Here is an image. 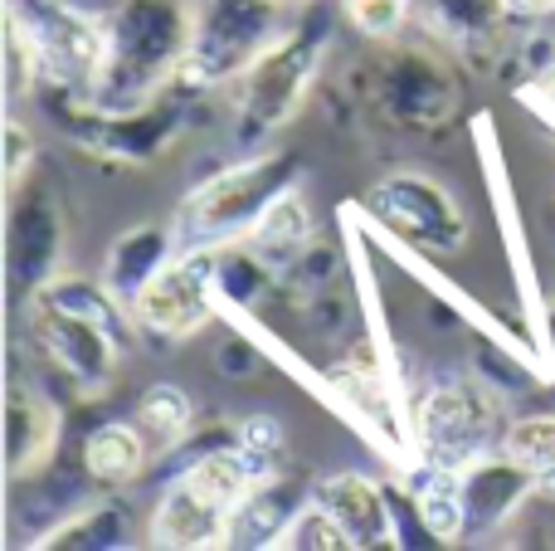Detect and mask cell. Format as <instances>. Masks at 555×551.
I'll return each instance as SVG.
<instances>
[{
  "label": "cell",
  "mask_w": 555,
  "mask_h": 551,
  "mask_svg": "<svg viewBox=\"0 0 555 551\" xmlns=\"http://www.w3.org/2000/svg\"><path fill=\"white\" fill-rule=\"evenodd\" d=\"M317 503L332 508V517L351 533L356 547H380L395 537L390 503H385L380 488L361 474H332L322 488H317Z\"/></svg>",
  "instance_id": "obj_4"
},
{
  "label": "cell",
  "mask_w": 555,
  "mask_h": 551,
  "mask_svg": "<svg viewBox=\"0 0 555 551\" xmlns=\"http://www.w3.org/2000/svg\"><path fill=\"white\" fill-rule=\"evenodd\" d=\"M312 74H317V54H307L302 44L273 49V54L259 59L249 74V103H244L249 117L259 127H278L297 107V98H302V88Z\"/></svg>",
  "instance_id": "obj_3"
},
{
  "label": "cell",
  "mask_w": 555,
  "mask_h": 551,
  "mask_svg": "<svg viewBox=\"0 0 555 551\" xmlns=\"http://www.w3.org/2000/svg\"><path fill=\"white\" fill-rule=\"evenodd\" d=\"M507 10H517V15H546V10H555V0H507Z\"/></svg>",
  "instance_id": "obj_17"
},
{
  "label": "cell",
  "mask_w": 555,
  "mask_h": 551,
  "mask_svg": "<svg viewBox=\"0 0 555 551\" xmlns=\"http://www.w3.org/2000/svg\"><path fill=\"white\" fill-rule=\"evenodd\" d=\"M420 425H424V439L434 445V454H439V464H449L453 454L478 445L482 430H488V415L468 400V390H439L434 400H424Z\"/></svg>",
  "instance_id": "obj_6"
},
{
  "label": "cell",
  "mask_w": 555,
  "mask_h": 551,
  "mask_svg": "<svg viewBox=\"0 0 555 551\" xmlns=\"http://www.w3.org/2000/svg\"><path fill=\"white\" fill-rule=\"evenodd\" d=\"M502 459L521 474H541V469H555V415H531L517 420L502 439Z\"/></svg>",
  "instance_id": "obj_11"
},
{
  "label": "cell",
  "mask_w": 555,
  "mask_h": 551,
  "mask_svg": "<svg viewBox=\"0 0 555 551\" xmlns=\"http://www.w3.org/2000/svg\"><path fill=\"white\" fill-rule=\"evenodd\" d=\"M29 162H35V142H29V132L20 123L5 127V176L10 181H25Z\"/></svg>",
  "instance_id": "obj_16"
},
{
  "label": "cell",
  "mask_w": 555,
  "mask_h": 551,
  "mask_svg": "<svg viewBox=\"0 0 555 551\" xmlns=\"http://www.w3.org/2000/svg\"><path fill=\"white\" fill-rule=\"evenodd\" d=\"M137 415L156 435V445H171V439H181L191 430V400L176 386H152L142 396V406H137Z\"/></svg>",
  "instance_id": "obj_13"
},
{
  "label": "cell",
  "mask_w": 555,
  "mask_h": 551,
  "mask_svg": "<svg viewBox=\"0 0 555 551\" xmlns=\"http://www.w3.org/2000/svg\"><path fill=\"white\" fill-rule=\"evenodd\" d=\"M307 234H312V220H307L302 201H297V191H283L269 210L259 215V225H254V240H259L263 254H273V259H283V254L302 249Z\"/></svg>",
  "instance_id": "obj_10"
},
{
  "label": "cell",
  "mask_w": 555,
  "mask_h": 551,
  "mask_svg": "<svg viewBox=\"0 0 555 551\" xmlns=\"http://www.w3.org/2000/svg\"><path fill=\"white\" fill-rule=\"evenodd\" d=\"M341 5L351 15V25L365 29V35H395L404 25L410 0H341Z\"/></svg>",
  "instance_id": "obj_14"
},
{
  "label": "cell",
  "mask_w": 555,
  "mask_h": 551,
  "mask_svg": "<svg viewBox=\"0 0 555 551\" xmlns=\"http://www.w3.org/2000/svg\"><path fill=\"white\" fill-rule=\"evenodd\" d=\"M273 547H283V551H302V547H317V551H346V547H356V542H351V533H346V527L332 517V508L317 503V508H302L297 517H287V523L278 527Z\"/></svg>",
  "instance_id": "obj_12"
},
{
  "label": "cell",
  "mask_w": 555,
  "mask_h": 551,
  "mask_svg": "<svg viewBox=\"0 0 555 551\" xmlns=\"http://www.w3.org/2000/svg\"><path fill=\"white\" fill-rule=\"evenodd\" d=\"M185 484L195 488V494H205L210 503H220L224 513L234 517V508L244 503V498L254 494V484H259V469H254V459L234 454V449H224V454H205L201 464H191V474H185Z\"/></svg>",
  "instance_id": "obj_9"
},
{
  "label": "cell",
  "mask_w": 555,
  "mask_h": 551,
  "mask_svg": "<svg viewBox=\"0 0 555 551\" xmlns=\"http://www.w3.org/2000/svg\"><path fill=\"white\" fill-rule=\"evenodd\" d=\"M541 93H546V98H551V107H555V68H551L546 78H541Z\"/></svg>",
  "instance_id": "obj_18"
},
{
  "label": "cell",
  "mask_w": 555,
  "mask_h": 551,
  "mask_svg": "<svg viewBox=\"0 0 555 551\" xmlns=\"http://www.w3.org/2000/svg\"><path fill=\"white\" fill-rule=\"evenodd\" d=\"M283 176H287L283 156H273V162H249V166H240V171L215 176L210 185H201V191L185 201L181 220H176L181 244L205 249V244H215V240H230V234H240V230H254L259 215L287 191Z\"/></svg>",
  "instance_id": "obj_1"
},
{
  "label": "cell",
  "mask_w": 555,
  "mask_h": 551,
  "mask_svg": "<svg viewBox=\"0 0 555 551\" xmlns=\"http://www.w3.org/2000/svg\"><path fill=\"white\" fill-rule=\"evenodd\" d=\"M5 439H10V474H29L49 459L54 445V410L29 390H10V415H5Z\"/></svg>",
  "instance_id": "obj_7"
},
{
  "label": "cell",
  "mask_w": 555,
  "mask_h": 551,
  "mask_svg": "<svg viewBox=\"0 0 555 551\" xmlns=\"http://www.w3.org/2000/svg\"><path fill=\"white\" fill-rule=\"evenodd\" d=\"M220 533H230V513H224L220 503H210L205 494H195L185 478L166 488V498L156 503L152 542H162V547H215V542H224Z\"/></svg>",
  "instance_id": "obj_5"
},
{
  "label": "cell",
  "mask_w": 555,
  "mask_h": 551,
  "mask_svg": "<svg viewBox=\"0 0 555 551\" xmlns=\"http://www.w3.org/2000/svg\"><path fill=\"white\" fill-rule=\"evenodd\" d=\"M83 464H88V474H93L98 484L122 488V484H132V478L142 474L146 445H142V435H137L132 425H103V430L88 435Z\"/></svg>",
  "instance_id": "obj_8"
},
{
  "label": "cell",
  "mask_w": 555,
  "mask_h": 551,
  "mask_svg": "<svg viewBox=\"0 0 555 551\" xmlns=\"http://www.w3.org/2000/svg\"><path fill=\"white\" fill-rule=\"evenodd\" d=\"M210 283H215V259L210 249H191L176 264L156 269L152 279L137 289V318L146 328L166 332V337H185V332L205 328L210 318Z\"/></svg>",
  "instance_id": "obj_2"
},
{
  "label": "cell",
  "mask_w": 555,
  "mask_h": 551,
  "mask_svg": "<svg viewBox=\"0 0 555 551\" xmlns=\"http://www.w3.org/2000/svg\"><path fill=\"white\" fill-rule=\"evenodd\" d=\"M278 445H283V430H278L273 420L259 415V420H244V425H240V449L254 459V469L269 464V459L278 454Z\"/></svg>",
  "instance_id": "obj_15"
}]
</instances>
